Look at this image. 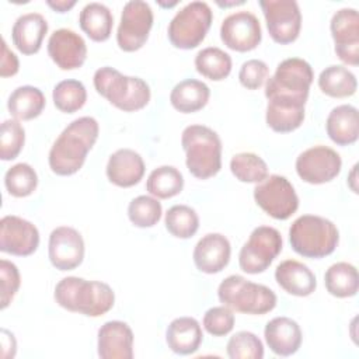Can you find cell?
Returning <instances> with one entry per match:
<instances>
[{
    "label": "cell",
    "mask_w": 359,
    "mask_h": 359,
    "mask_svg": "<svg viewBox=\"0 0 359 359\" xmlns=\"http://www.w3.org/2000/svg\"><path fill=\"white\" fill-rule=\"evenodd\" d=\"M203 341L202 327L194 317L174 318L165 331V342L177 355L195 353Z\"/></svg>",
    "instance_id": "cell-25"
},
{
    "label": "cell",
    "mask_w": 359,
    "mask_h": 359,
    "mask_svg": "<svg viewBox=\"0 0 359 359\" xmlns=\"http://www.w3.org/2000/svg\"><path fill=\"white\" fill-rule=\"evenodd\" d=\"M325 129L328 137L338 146L355 143L359 136V115L356 107L342 104L332 108L327 116Z\"/></svg>",
    "instance_id": "cell-26"
},
{
    "label": "cell",
    "mask_w": 359,
    "mask_h": 359,
    "mask_svg": "<svg viewBox=\"0 0 359 359\" xmlns=\"http://www.w3.org/2000/svg\"><path fill=\"white\" fill-rule=\"evenodd\" d=\"M268 74L269 69L264 60L250 59L241 65L238 72V80L241 86L247 90H257L265 83Z\"/></svg>",
    "instance_id": "cell-44"
},
{
    "label": "cell",
    "mask_w": 359,
    "mask_h": 359,
    "mask_svg": "<svg viewBox=\"0 0 359 359\" xmlns=\"http://www.w3.org/2000/svg\"><path fill=\"white\" fill-rule=\"evenodd\" d=\"M255 203L276 220L289 219L299 208V196L290 181L278 174L266 177L254 188Z\"/></svg>",
    "instance_id": "cell-10"
},
{
    "label": "cell",
    "mask_w": 359,
    "mask_h": 359,
    "mask_svg": "<svg viewBox=\"0 0 359 359\" xmlns=\"http://www.w3.org/2000/svg\"><path fill=\"white\" fill-rule=\"evenodd\" d=\"M213 20L212 8L205 1H191L175 13L167 34L172 46L194 49L206 36Z\"/></svg>",
    "instance_id": "cell-8"
},
{
    "label": "cell",
    "mask_w": 359,
    "mask_h": 359,
    "mask_svg": "<svg viewBox=\"0 0 359 359\" xmlns=\"http://www.w3.org/2000/svg\"><path fill=\"white\" fill-rule=\"evenodd\" d=\"M231 174L241 182L259 184L268 177L266 163L255 153H237L230 160Z\"/></svg>",
    "instance_id": "cell-36"
},
{
    "label": "cell",
    "mask_w": 359,
    "mask_h": 359,
    "mask_svg": "<svg viewBox=\"0 0 359 359\" xmlns=\"http://www.w3.org/2000/svg\"><path fill=\"white\" fill-rule=\"evenodd\" d=\"M55 107L65 112L73 114L83 108L87 101V90L84 84L74 79H66L59 81L52 91Z\"/></svg>",
    "instance_id": "cell-35"
},
{
    "label": "cell",
    "mask_w": 359,
    "mask_h": 359,
    "mask_svg": "<svg viewBox=\"0 0 359 359\" xmlns=\"http://www.w3.org/2000/svg\"><path fill=\"white\" fill-rule=\"evenodd\" d=\"M210 97V88L201 80L185 79L174 86L170 94L171 105L182 112L192 114L202 109Z\"/></svg>",
    "instance_id": "cell-28"
},
{
    "label": "cell",
    "mask_w": 359,
    "mask_h": 359,
    "mask_svg": "<svg viewBox=\"0 0 359 359\" xmlns=\"http://www.w3.org/2000/svg\"><path fill=\"white\" fill-rule=\"evenodd\" d=\"M244 1H231V3H219L217 1V4L219 6H223V7H227V6H237V4H243Z\"/></svg>",
    "instance_id": "cell-48"
},
{
    "label": "cell",
    "mask_w": 359,
    "mask_h": 359,
    "mask_svg": "<svg viewBox=\"0 0 359 359\" xmlns=\"http://www.w3.org/2000/svg\"><path fill=\"white\" fill-rule=\"evenodd\" d=\"M356 168H358V165L355 164L353 165V168H352V172H351V175H352V180H349V185H351V188H352V191L356 194L358 192V189L355 188V185H353V182H355V175H356Z\"/></svg>",
    "instance_id": "cell-47"
},
{
    "label": "cell",
    "mask_w": 359,
    "mask_h": 359,
    "mask_svg": "<svg viewBox=\"0 0 359 359\" xmlns=\"http://www.w3.org/2000/svg\"><path fill=\"white\" fill-rule=\"evenodd\" d=\"M46 4L53 8L55 11L57 13H66L69 11L72 7H74L76 1L74 0H56V1H52V0H48Z\"/></svg>",
    "instance_id": "cell-46"
},
{
    "label": "cell",
    "mask_w": 359,
    "mask_h": 359,
    "mask_svg": "<svg viewBox=\"0 0 359 359\" xmlns=\"http://www.w3.org/2000/svg\"><path fill=\"white\" fill-rule=\"evenodd\" d=\"M100 126L93 116H80L72 121L53 142L48 163L56 175H73L84 164L87 153L98 139Z\"/></svg>",
    "instance_id": "cell-1"
},
{
    "label": "cell",
    "mask_w": 359,
    "mask_h": 359,
    "mask_svg": "<svg viewBox=\"0 0 359 359\" xmlns=\"http://www.w3.org/2000/svg\"><path fill=\"white\" fill-rule=\"evenodd\" d=\"M324 283L331 296L338 299L352 297L358 293V269L349 262H335L325 271Z\"/></svg>",
    "instance_id": "cell-32"
},
{
    "label": "cell",
    "mask_w": 359,
    "mask_h": 359,
    "mask_svg": "<svg viewBox=\"0 0 359 359\" xmlns=\"http://www.w3.org/2000/svg\"><path fill=\"white\" fill-rule=\"evenodd\" d=\"M217 297L229 309L252 316L266 314L276 306V294L272 289L241 275L224 278L217 287Z\"/></svg>",
    "instance_id": "cell-6"
},
{
    "label": "cell",
    "mask_w": 359,
    "mask_h": 359,
    "mask_svg": "<svg viewBox=\"0 0 359 359\" xmlns=\"http://www.w3.org/2000/svg\"><path fill=\"white\" fill-rule=\"evenodd\" d=\"M153 10L143 0L125 3L116 31V43L125 52L139 50L147 41L153 27Z\"/></svg>",
    "instance_id": "cell-11"
},
{
    "label": "cell",
    "mask_w": 359,
    "mask_h": 359,
    "mask_svg": "<svg viewBox=\"0 0 359 359\" xmlns=\"http://www.w3.org/2000/svg\"><path fill=\"white\" fill-rule=\"evenodd\" d=\"M163 215L161 203L157 198L149 195H139L129 202L128 217L133 226L146 229L158 223Z\"/></svg>",
    "instance_id": "cell-39"
},
{
    "label": "cell",
    "mask_w": 359,
    "mask_h": 359,
    "mask_svg": "<svg viewBox=\"0 0 359 359\" xmlns=\"http://www.w3.org/2000/svg\"><path fill=\"white\" fill-rule=\"evenodd\" d=\"M50 264L59 271H73L84 258V240L81 234L69 226L52 230L48 243Z\"/></svg>",
    "instance_id": "cell-17"
},
{
    "label": "cell",
    "mask_w": 359,
    "mask_h": 359,
    "mask_svg": "<svg viewBox=\"0 0 359 359\" xmlns=\"http://www.w3.org/2000/svg\"><path fill=\"white\" fill-rule=\"evenodd\" d=\"M97 337V351L101 359L133 358V332L126 323L107 321L100 327Z\"/></svg>",
    "instance_id": "cell-19"
},
{
    "label": "cell",
    "mask_w": 359,
    "mask_h": 359,
    "mask_svg": "<svg viewBox=\"0 0 359 359\" xmlns=\"http://www.w3.org/2000/svg\"><path fill=\"white\" fill-rule=\"evenodd\" d=\"M25 130L17 119H6L1 123L0 135V158L3 161L14 160L22 150Z\"/></svg>",
    "instance_id": "cell-41"
},
{
    "label": "cell",
    "mask_w": 359,
    "mask_h": 359,
    "mask_svg": "<svg viewBox=\"0 0 359 359\" xmlns=\"http://www.w3.org/2000/svg\"><path fill=\"white\" fill-rule=\"evenodd\" d=\"M164 223L171 236L189 238L199 229V216L195 209L188 205H174L167 210Z\"/></svg>",
    "instance_id": "cell-37"
},
{
    "label": "cell",
    "mask_w": 359,
    "mask_h": 359,
    "mask_svg": "<svg viewBox=\"0 0 359 359\" xmlns=\"http://www.w3.org/2000/svg\"><path fill=\"white\" fill-rule=\"evenodd\" d=\"M20 62L13 50L8 49L6 39H1V59H0V76L10 77L18 73Z\"/></svg>",
    "instance_id": "cell-45"
},
{
    "label": "cell",
    "mask_w": 359,
    "mask_h": 359,
    "mask_svg": "<svg viewBox=\"0 0 359 359\" xmlns=\"http://www.w3.org/2000/svg\"><path fill=\"white\" fill-rule=\"evenodd\" d=\"M266 28L271 38L280 45L297 39L302 28V13L294 0H261Z\"/></svg>",
    "instance_id": "cell-12"
},
{
    "label": "cell",
    "mask_w": 359,
    "mask_h": 359,
    "mask_svg": "<svg viewBox=\"0 0 359 359\" xmlns=\"http://www.w3.org/2000/svg\"><path fill=\"white\" fill-rule=\"evenodd\" d=\"M282 236L271 226L255 227L240 250L238 265L241 271L255 275L266 271L282 251Z\"/></svg>",
    "instance_id": "cell-9"
},
{
    "label": "cell",
    "mask_w": 359,
    "mask_h": 359,
    "mask_svg": "<svg viewBox=\"0 0 359 359\" xmlns=\"http://www.w3.org/2000/svg\"><path fill=\"white\" fill-rule=\"evenodd\" d=\"M320 90L332 98H345L356 93V76L342 65H331L318 76Z\"/></svg>",
    "instance_id": "cell-31"
},
{
    "label": "cell",
    "mask_w": 359,
    "mask_h": 359,
    "mask_svg": "<svg viewBox=\"0 0 359 359\" xmlns=\"http://www.w3.org/2000/svg\"><path fill=\"white\" fill-rule=\"evenodd\" d=\"M220 39L231 50L250 52L262 39L259 20L247 10L231 13L222 21Z\"/></svg>",
    "instance_id": "cell-14"
},
{
    "label": "cell",
    "mask_w": 359,
    "mask_h": 359,
    "mask_svg": "<svg viewBox=\"0 0 359 359\" xmlns=\"http://www.w3.org/2000/svg\"><path fill=\"white\" fill-rule=\"evenodd\" d=\"M334 50L346 65L359 63V14L355 8L345 7L334 13L330 22Z\"/></svg>",
    "instance_id": "cell-15"
},
{
    "label": "cell",
    "mask_w": 359,
    "mask_h": 359,
    "mask_svg": "<svg viewBox=\"0 0 359 359\" xmlns=\"http://www.w3.org/2000/svg\"><path fill=\"white\" fill-rule=\"evenodd\" d=\"M304 105L285 98H269L266 104V125L279 133L293 132L304 121Z\"/></svg>",
    "instance_id": "cell-27"
},
{
    "label": "cell",
    "mask_w": 359,
    "mask_h": 359,
    "mask_svg": "<svg viewBox=\"0 0 359 359\" xmlns=\"http://www.w3.org/2000/svg\"><path fill=\"white\" fill-rule=\"evenodd\" d=\"M4 187L11 196H29L38 187L36 171L27 163H17L6 171Z\"/></svg>",
    "instance_id": "cell-38"
},
{
    "label": "cell",
    "mask_w": 359,
    "mask_h": 359,
    "mask_svg": "<svg viewBox=\"0 0 359 359\" xmlns=\"http://www.w3.org/2000/svg\"><path fill=\"white\" fill-rule=\"evenodd\" d=\"M314 73L309 62L300 57H287L282 60L275 73L266 79L265 97L286 98L306 104Z\"/></svg>",
    "instance_id": "cell-7"
},
{
    "label": "cell",
    "mask_w": 359,
    "mask_h": 359,
    "mask_svg": "<svg viewBox=\"0 0 359 359\" xmlns=\"http://www.w3.org/2000/svg\"><path fill=\"white\" fill-rule=\"evenodd\" d=\"M184 188L181 171L172 165H160L154 168L146 181L147 192L157 199H170L178 195Z\"/></svg>",
    "instance_id": "cell-33"
},
{
    "label": "cell",
    "mask_w": 359,
    "mask_h": 359,
    "mask_svg": "<svg viewBox=\"0 0 359 359\" xmlns=\"http://www.w3.org/2000/svg\"><path fill=\"white\" fill-rule=\"evenodd\" d=\"M296 172L307 184L320 185L332 181L342 168L341 156L331 147L317 144L296 158Z\"/></svg>",
    "instance_id": "cell-13"
},
{
    "label": "cell",
    "mask_w": 359,
    "mask_h": 359,
    "mask_svg": "<svg viewBox=\"0 0 359 359\" xmlns=\"http://www.w3.org/2000/svg\"><path fill=\"white\" fill-rule=\"evenodd\" d=\"M275 279L286 293L297 297L310 296L317 287L313 271L296 259L282 261L275 269Z\"/></svg>",
    "instance_id": "cell-23"
},
{
    "label": "cell",
    "mask_w": 359,
    "mask_h": 359,
    "mask_svg": "<svg viewBox=\"0 0 359 359\" xmlns=\"http://www.w3.org/2000/svg\"><path fill=\"white\" fill-rule=\"evenodd\" d=\"M195 67L203 77L212 81H220L231 72V57L217 46H208L196 53Z\"/></svg>",
    "instance_id": "cell-34"
},
{
    "label": "cell",
    "mask_w": 359,
    "mask_h": 359,
    "mask_svg": "<svg viewBox=\"0 0 359 359\" xmlns=\"http://www.w3.org/2000/svg\"><path fill=\"white\" fill-rule=\"evenodd\" d=\"M289 241L299 255L318 259L335 251L339 233L337 226L323 216L302 215L289 229Z\"/></svg>",
    "instance_id": "cell-5"
},
{
    "label": "cell",
    "mask_w": 359,
    "mask_h": 359,
    "mask_svg": "<svg viewBox=\"0 0 359 359\" xmlns=\"http://www.w3.org/2000/svg\"><path fill=\"white\" fill-rule=\"evenodd\" d=\"M53 297L60 307L87 317L104 316L115 303V293L109 285L79 276L60 279L55 286Z\"/></svg>",
    "instance_id": "cell-2"
},
{
    "label": "cell",
    "mask_w": 359,
    "mask_h": 359,
    "mask_svg": "<svg viewBox=\"0 0 359 359\" xmlns=\"http://www.w3.org/2000/svg\"><path fill=\"white\" fill-rule=\"evenodd\" d=\"M81 31L94 42H104L111 36L114 15L111 10L102 3L86 4L79 15Z\"/></svg>",
    "instance_id": "cell-29"
},
{
    "label": "cell",
    "mask_w": 359,
    "mask_h": 359,
    "mask_svg": "<svg viewBox=\"0 0 359 359\" xmlns=\"http://www.w3.org/2000/svg\"><path fill=\"white\" fill-rule=\"evenodd\" d=\"M45 104V95L38 87L20 86L8 95L7 109L17 121H31L42 114Z\"/></svg>",
    "instance_id": "cell-30"
},
{
    "label": "cell",
    "mask_w": 359,
    "mask_h": 359,
    "mask_svg": "<svg viewBox=\"0 0 359 359\" xmlns=\"http://www.w3.org/2000/svg\"><path fill=\"white\" fill-rule=\"evenodd\" d=\"M181 144L188 171L199 180L215 177L222 168V140L205 125H189L182 130Z\"/></svg>",
    "instance_id": "cell-4"
},
{
    "label": "cell",
    "mask_w": 359,
    "mask_h": 359,
    "mask_svg": "<svg viewBox=\"0 0 359 359\" xmlns=\"http://www.w3.org/2000/svg\"><path fill=\"white\" fill-rule=\"evenodd\" d=\"M144 161L132 149H119L112 153L107 163V177L109 182L121 188H129L140 182L144 175Z\"/></svg>",
    "instance_id": "cell-21"
},
{
    "label": "cell",
    "mask_w": 359,
    "mask_h": 359,
    "mask_svg": "<svg viewBox=\"0 0 359 359\" xmlns=\"http://www.w3.org/2000/svg\"><path fill=\"white\" fill-rule=\"evenodd\" d=\"M234 327V314L227 306L210 307L203 316V328L213 337H224Z\"/></svg>",
    "instance_id": "cell-42"
},
{
    "label": "cell",
    "mask_w": 359,
    "mask_h": 359,
    "mask_svg": "<svg viewBox=\"0 0 359 359\" xmlns=\"http://www.w3.org/2000/svg\"><path fill=\"white\" fill-rule=\"evenodd\" d=\"M93 81L101 97L125 112L144 108L151 97L150 87L143 79L125 76L111 66L97 69Z\"/></svg>",
    "instance_id": "cell-3"
},
{
    "label": "cell",
    "mask_w": 359,
    "mask_h": 359,
    "mask_svg": "<svg viewBox=\"0 0 359 359\" xmlns=\"http://www.w3.org/2000/svg\"><path fill=\"white\" fill-rule=\"evenodd\" d=\"M39 245V231L31 222L7 215L0 220V250L3 252L28 257L36 251Z\"/></svg>",
    "instance_id": "cell-16"
},
{
    "label": "cell",
    "mask_w": 359,
    "mask_h": 359,
    "mask_svg": "<svg viewBox=\"0 0 359 359\" xmlns=\"http://www.w3.org/2000/svg\"><path fill=\"white\" fill-rule=\"evenodd\" d=\"M226 352L230 359H262L264 345L254 332L238 331L230 337Z\"/></svg>",
    "instance_id": "cell-40"
},
{
    "label": "cell",
    "mask_w": 359,
    "mask_h": 359,
    "mask_svg": "<svg viewBox=\"0 0 359 359\" xmlns=\"http://www.w3.org/2000/svg\"><path fill=\"white\" fill-rule=\"evenodd\" d=\"M46 32L48 22L45 17L39 13H27L15 20L11 38L21 53L34 55L41 49Z\"/></svg>",
    "instance_id": "cell-24"
},
{
    "label": "cell",
    "mask_w": 359,
    "mask_h": 359,
    "mask_svg": "<svg viewBox=\"0 0 359 359\" xmlns=\"http://www.w3.org/2000/svg\"><path fill=\"white\" fill-rule=\"evenodd\" d=\"M265 342L278 356H290L296 353L302 345L300 325L289 317H275L266 323L264 330Z\"/></svg>",
    "instance_id": "cell-22"
},
{
    "label": "cell",
    "mask_w": 359,
    "mask_h": 359,
    "mask_svg": "<svg viewBox=\"0 0 359 359\" xmlns=\"http://www.w3.org/2000/svg\"><path fill=\"white\" fill-rule=\"evenodd\" d=\"M231 255V245L227 237L220 233H208L196 243L194 248V264L203 273L222 272Z\"/></svg>",
    "instance_id": "cell-20"
},
{
    "label": "cell",
    "mask_w": 359,
    "mask_h": 359,
    "mask_svg": "<svg viewBox=\"0 0 359 359\" xmlns=\"http://www.w3.org/2000/svg\"><path fill=\"white\" fill-rule=\"evenodd\" d=\"M0 280H1V304L0 307L4 310L15 296L21 285L20 271L15 264L7 259L0 261Z\"/></svg>",
    "instance_id": "cell-43"
},
{
    "label": "cell",
    "mask_w": 359,
    "mask_h": 359,
    "mask_svg": "<svg viewBox=\"0 0 359 359\" xmlns=\"http://www.w3.org/2000/svg\"><path fill=\"white\" fill-rule=\"evenodd\" d=\"M48 55L62 70H74L86 62L87 45L73 29L59 28L48 39Z\"/></svg>",
    "instance_id": "cell-18"
}]
</instances>
